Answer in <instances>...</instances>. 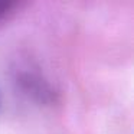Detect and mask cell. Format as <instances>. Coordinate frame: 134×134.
I'll list each match as a JSON object with an SVG mask.
<instances>
[{
    "instance_id": "obj_1",
    "label": "cell",
    "mask_w": 134,
    "mask_h": 134,
    "mask_svg": "<svg viewBox=\"0 0 134 134\" xmlns=\"http://www.w3.org/2000/svg\"><path fill=\"white\" fill-rule=\"evenodd\" d=\"M13 7H16L15 2H6V0H0V19L4 18L9 12H12Z\"/></svg>"
}]
</instances>
